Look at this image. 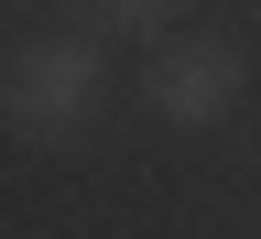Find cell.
I'll list each match as a JSON object with an SVG mask.
<instances>
[{
  "label": "cell",
  "mask_w": 261,
  "mask_h": 239,
  "mask_svg": "<svg viewBox=\"0 0 261 239\" xmlns=\"http://www.w3.org/2000/svg\"><path fill=\"white\" fill-rule=\"evenodd\" d=\"M98 109H109V76H98V44L76 33H33V44L0 55V130H22L33 152L87 142Z\"/></svg>",
  "instance_id": "6da1fadb"
},
{
  "label": "cell",
  "mask_w": 261,
  "mask_h": 239,
  "mask_svg": "<svg viewBox=\"0 0 261 239\" xmlns=\"http://www.w3.org/2000/svg\"><path fill=\"white\" fill-rule=\"evenodd\" d=\"M87 22H109V33H152V22H174V0H87Z\"/></svg>",
  "instance_id": "3957f363"
},
{
  "label": "cell",
  "mask_w": 261,
  "mask_h": 239,
  "mask_svg": "<svg viewBox=\"0 0 261 239\" xmlns=\"http://www.w3.org/2000/svg\"><path fill=\"white\" fill-rule=\"evenodd\" d=\"M240 87H250V65L240 44H218V33H174V44H152V120H174V130H218L228 109H240Z\"/></svg>",
  "instance_id": "7a4b0ae2"
}]
</instances>
